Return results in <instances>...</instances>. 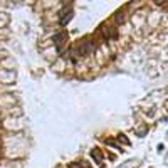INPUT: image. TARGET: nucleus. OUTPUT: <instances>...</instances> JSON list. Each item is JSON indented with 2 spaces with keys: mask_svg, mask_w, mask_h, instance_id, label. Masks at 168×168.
<instances>
[{
  "mask_svg": "<svg viewBox=\"0 0 168 168\" xmlns=\"http://www.w3.org/2000/svg\"><path fill=\"white\" fill-rule=\"evenodd\" d=\"M124 18H126V15H124V12L118 10L116 14H114V20H116L118 24H123V22H124Z\"/></svg>",
  "mask_w": 168,
  "mask_h": 168,
  "instance_id": "1",
  "label": "nucleus"
},
{
  "mask_svg": "<svg viewBox=\"0 0 168 168\" xmlns=\"http://www.w3.org/2000/svg\"><path fill=\"white\" fill-rule=\"evenodd\" d=\"M91 155H92V158H96L98 163H102V155H101V151H99L98 148H94V150L91 151Z\"/></svg>",
  "mask_w": 168,
  "mask_h": 168,
  "instance_id": "2",
  "label": "nucleus"
},
{
  "mask_svg": "<svg viewBox=\"0 0 168 168\" xmlns=\"http://www.w3.org/2000/svg\"><path fill=\"white\" fill-rule=\"evenodd\" d=\"M66 37H67V34L62 32V34H59V35H55V37H54V42H55L57 45H61V44H62V40L66 39Z\"/></svg>",
  "mask_w": 168,
  "mask_h": 168,
  "instance_id": "3",
  "label": "nucleus"
},
{
  "mask_svg": "<svg viewBox=\"0 0 168 168\" xmlns=\"http://www.w3.org/2000/svg\"><path fill=\"white\" fill-rule=\"evenodd\" d=\"M118 139H119V141H123V143H126V145H129L128 138H126V136H124V135H119V136H118Z\"/></svg>",
  "mask_w": 168,
  "mask_h": 168,
  "instance_id": "4",
  "label": "nucleus"
},
{
  "mask_svg": "<svg viewBox=\"0 0 168 168\" xmlns=\"http://www.w3.org/2000/svg\"><path fill=\"white\" fill-rule=\"evenodd\" d=\"M71 168H81L79 163H71Z\"/></svg>",
  "mask_w": 168,
  "mask_h": 168,
  "instance_id": "5",
  "label": "nucleus"
}]
</instances>
